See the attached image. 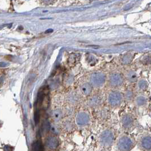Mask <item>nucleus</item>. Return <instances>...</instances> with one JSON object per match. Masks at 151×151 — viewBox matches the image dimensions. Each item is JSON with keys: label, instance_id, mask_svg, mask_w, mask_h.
Listing matches in <instances>:
<instances>
[{"label": "nucleus", "instance_id": "6ab92c4d", "mask_svg": "<svg viewBox=\"0 0 151 151\" xmlns=\"http://www.w3.org/2000/svg\"><path fill=\"white\" fill-rule=\"evenodd\" d=\"M138 86H139V88L140 90H142V91L146 90L147 89V87H148L147 83V82H145V81L140 82L139 84H138Z\"/></svg>", "mask_w": 151, "mask_h": 151}, {"label": "nucleus", "instance_id": "dca6fc26", "mask_svg": "<svg viewBox=\"0 0 151 151\" xmlns=\"http://www.w3.org/2000/svg\"><path fill=\"white\" fill-rule=\"evenodd\" d=\"M33 151H43V146L41 142L37 140L35 142L33 145Z\"/></svg>", "mask_w": 151, "mask_h": 151}, {"label": "nucleus", "instance_id": "20e7f679", "mask_svg": "<svg viewBox=\"0 0 151 151\" xmlns=\"http://www.w3.org/2000/svg\"><path fill=\"white\" fill-rule=\"evenodd\" d=\"M89 114L85 111H79L76 117V124L79 127H84L89 123Z\"/></svg>", "mask_w": 151, "mask_h": 151}, {"label": "nucleus", "instance_id": "39448f33", "mask_svg": "<svg viewBox=\"0 0 151 151\" xmlns=\"http://www.w3.org/2000/svg\"><path fill=\"white\" fill-rule=\"evenodd\" d=\"M102 101L103 99L101 95H94L90 97L87 101V104L91 108H96L102 105Z\"/></svg>", "mask_w": 151, "mask_h": 151}, {"label": "nucleus", "instance_id": "6e6552de", "mask_svg": "<svg viewBox=\"0 0 151 151\" xmlns=\"http://www.w3.org/2000/svg\"><path fill=\"white\" fill-rule=\"evenodd\" d=\"M46 144V146L49 149L51 150H54L56 149L59 147V141L56 137L51 136L47 139Z\"/></svg>", "mask_w": 151, "mask_h": 151}, {"label": "nucleus", "instance_id": "9d476101", "mask_svg": "<svg viewBox=\"0 0 151 151\" xmlns=\"http://www.w3.org/2000/svg\"><path fill=\"white\" fill-rule=\"evenodd\" d=\"M67 100L70 105H75L79 103L80 96L75 92H71L67 96Z\"/></svg>", "mask_w": 151, "mask_h": 151}, {"label": "nucleus", "instance_id": "2eb2a0df", "mask_svg": "<svg viewBox=\"0 0 151 151\" xmlns=\"http://www.w3.org/2000/svg\"><path fill=\"white\" fill-rule=\"evenodd\" d=\"M134 98V93L133 91L130 89L127 90L123 95V99L127 102L131 101Z\"/></svg>", "mask_w": 151, "mask_h": 151}, {"label": "nucleus", "instance_id": "f3484780", "mask_svg": "<svg viewBox=\"0 0 151 151\" xmlns=\"http://www.w3.org/2000/svg\"><path fill=\"white\" fill-rule=\"evenodd\" d=\"M50 130L54 135H59L60 132V127L55 124H53L52 126H50Z\"/></svg>", "mask_w": 151, "mask_h": 151}, {"label": "nucleus", "instance_id": "f8f14e48", "mask_svg": "<svg viewBox=\"0 0 151 151\" xmlns=\"http://www.w3.org/2000/svg\"><path fill=\"white\" fill-rule=\"evenodd\" d=\"M92 90V86L89 83H84L80 87V91L83 96H90Z\"/></svg>", "mask_w": 151, "mask_h": 151}, {"label": "nucleus", "instance_id": "7ed1b4c3", "mask_svg": "<svg viewBox=\"0 0 151 151\" xmlns=\"http://www.w3.org/2000/svg\"><path fill=\"white\" fill-rule=\"evenodd\" d=\"M123 95L119 91L111 92L107 97L108 103L114 108L120 106L123 103Z\"/></svg>", "mask_w": 151, "mask_h": 151}, {"label": "nucleus", "instance_id": "4be33fe9", "mask_svg": "<svg viewBox=\"0 0 151 151\" xmlns=\"http://www.w3.org/2000/svg\"><path fill=\"white\" fill-rule=\"evenodd\" d=\"M7 65V64L5 62H0V66L1 67H4L6 66Z\"/></svg>", "mask_w": 151, "mask_h": 151}, {"label": "nucleus", "instance_id": "f257e3e1", "mask_svg": "<svg viewBox=\"0 0 151 151\" xmlns=\"http://www.w3.org/2000/svg\"><path fill=\"white\" fill-rule=\"evenodd\" d=\"M114 141V135L110 129L103 130L99 136V143L102 146L105 148L109 147L113 144Z\"/></svg>", "mask_w": 151, "mask_h": 151}, {"label": "nucleus", "instance_id": "1a4fd4ad", "mask_svg": "<svg viewBox=\"0 0 151 151\" xmlns=\"http://www.w3.org/2000/svg\"><path fill=\"white\" fill-rule=\"evenodd\" d=\"M140 145L145 151H150L151 147V137L150 135H145L142 137L140 141Z\"/></svg>", "mask_w": 151, "mask_h": 151}, {"label": "nucleus", "instance_id": "a211bd4d", "mask_svg": "<svg viewBox=\"0 0 151 151\" xmlns=\"http://www.w3.org/2000/svg\"><path fill=\"white\" fill-rule=\"evenodd\" d=\"M64 128L67 130L70 131L73 129V125L70 121H66L63 124Z\"/></svg>", "mask_w": 151, "mask_h": 151}, {"label": "nucleus", "instance_id": "0eeeda50", "mask_svg": "<svg viewBox=\"0 0 151 151\" xmlns=\"http://www.w3.org/2000/svg\"><path fill=\"white\" fill-rule=\"evenodd\" d=\"M105 82V77L102 74H96L93 75L91 78V85L97 88L101 87Z\"/></svg>", "mask_w": 151, "mask_h": 151}, {"label": "nucleus", "instance_id": "ddd939ff", "mask_svg": "<svg viewBox=\"0 0 151 151\" xmlns=\"http://www.w3.org/2000/svg\"><path fill=\"white\" fill-rule=\"evenodd\" d=\"M63 111L60 108H56L52 111L51 116L55 122L60 121L63 117Z\"/></svg>", "mask_w": 151, "mask_h": 151}, {"label": "nucleus", "instance_id": "423d86ee", "mask_svg": "<svg viewBox=\"0 0 151 151\" xmlns=\"http://www.w3.org/2000/svg\"><path fill=\"white\" fill-rule=\"evenodd\" d=\"M121 122L122 126L124 129L129 130L134 126V119L130 114H124L123 116V117H122Z\"/></svg>", "mask_w": 151, "mask_h": 151}, {"label": "nucleus", "instance_id": "9b49d317", "mask_svg": "<svg viewBox=\"0 0 151 151\" xmlns=\"http://www.w3.org/2000/svg\"><path fill=\"white\" fill-rule=\"evenodd\" d=\"M134 101L138 107H143L148 104V99L144 95H138L135 98Z\"/></svg>", "mask_w": 151, "mask_h": 151}, {"label": "nucleus", "instance_id": "412c9836", "mask_svg": "<svg viewBox=\"0 0 151 151\" xmlns=\"http://www.w3.org/2000/svg\"><path fill=\"white\" fill-rule=\"evenodd\" d=\"M128 79L131 81V82H134L135 79H136V75L135 74H134V73H130L129 75H128Z\"/></svg>", "mask_w": 151, "mask_h": 151}, {"label": "nucleus", "instance_id": "f03ea898", "mask_svg": "<svg viewBox=\"0 0 151 151\" xmlns=\"http://www.w3.org/2000/svg\"><path fill=\"white\" fill-rule=\"evenodd\" d=\"M133 145L132 139L127 135L121 137L117 142V148L119 151H130Z\"/></svg>", "mask_w": 151, "mask_h": 151}, {"label": "nucleus", "instance_id": "aec40b11", "mask_svg": "<svg viewBox=\"0 0 151 151\" xmlns=\"http://www.w3.org/2000/svg\"><path fill=\"white\" fill-rule=\"evenodd\" d=\"M39 119H40V113H39V110H37L36 111H35L34 115V121L36 124L39 123Z\"/></svg>", "mask_w": 151, "mask_h": 151}, {"label": "nucleus", "instance_id": "4468645a", "mask_svg": "<svg viewBox=\"0 0 151 151\" xmlns=\"http://www.w3.org/2000/svg\"><path fill=\"white\" fill-rule=\"evenodd\" d=\"M123 83V79L121 76L119 75H114L112 76L110 79V84L113 87L120 86Z\"/></svg>", "mask_w": 151, "mask_h": 151}]
</instances>
